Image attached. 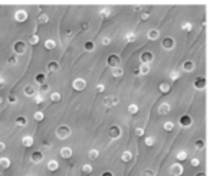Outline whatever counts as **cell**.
Wrapping results in <instances>:
<instances>
[{
  "label": "cell",
  "mask_w": 210,
  "mask_h": 176,
  "mask_svg": "<svg viewBox=\"0 0 210 176\" xmlns=\"http://www.w3.org/2000/svg\"><path fill=\"white\" fill-rule=\"evenodd\" d=\"M56 136L58 139H61V140H63V139H68L69 136H71V129L68 127V126H59L56 129Z\"/></svg>",
  "instance_id": "6da1fadb"
},
{
  "label": "cell",
  "mask_w": 210,
  "mask_h": 176,
  "mask_svg": "<svg viewBox=\"0 0 210 176\" xmlns=\"http://www.w3.org/2000/svg\"><path fill=\"white\" fill-rule=\"evenodd\" d=\"M13 51H14V55H23V53L26 52V43L22 42V41H17V42H14Z\"/></svg>",
  "instance_id": "7a4b0ae2"
},
{
  "label": "cell",
  "mask_w": 210,
  "mask_h": 176,
  "mask_svg": "<svg viewBox=\"0 0 210 176\" xmlns=\"http://www.w3.org/2000/svg\"><path fill=\"white\" fill-rule=\"evenodd\" d=\"M121 134H122V131H121V129H119L118 126H111L110 129H108V136L111 139H119Z\"/></svg>",
  "instance_id": "3957f363"
},
{
  "label": "cell",
  "mask_w": 210,
  "mask_h": 176,
  "mask_svg": "<svg viewBox=\"0 0 210 176\" xmlns=\"http://www.w3.org/2000/svg\"><path fill=\"white\" fill-rule=\"evenodd\" d=\"M14 19H16V22H19V23L26 22V20H28V12H26V10H16Z\"/></svg>",
  "instance_id": "277c9868"
},
{
  "label": "cell",
  "mask_w": 210,
  "mask_h": 176,
  "mask_svg": "<svg viewBox=\"0 0 210 176\" xmlns=\"http://www.w3.org/2000/svg\"><path fill=\"white\" fill-rule=\"evenodd\" d=\"M72 87H73V90L82 91V90H85L86 81L85 80H82V78H77V80H73V82H72Z\"/></svg>",
  "instance_id": "5b68a950"
},
{
  "label": "cell",
  "mask_w": 210,
  "mask_h": 176,
  "mask_svg": "<svg viewBox=\"0 0 210 176\" xmlns=\"http://www.w3.org/2000/svg\"><path fill=\"white\" fill-rule=\"evenodd\" d=\"M118 104V98L117 97H112V95H108V97H105L104 98V105L105 107H114V105Z\"/></svg>",
  "instance_id": "8992f818"
},
{
  "label": "cell",
  "mask_w": 210,
  "mask_h": 176,
  "mask_svg": "<svg viewBox=\"0 0 210 176\" xmlns=\"http://www.w3.org/2000/svg\"><path fill=\"white\" fill-rule=\"evenodd\" d=\"M154 59V55L151 52H143L141 53V57H140V61H141V64H145V65H148L150 62Z\"/></svg>",
  "instance_id": "52a82bcc"
},
{
  "label": "cell",
  "mask_w": 210,
  "mask_h": 176,
  "mask_svg": "<svg viewBox=\"0 0 210 176\" xmlns=\"http://www.w3.org/2000/svg\"><path fill=\"white\" fill-rule=\"evenodd\" d=\"M161 46L164 48V49H167V51L173 49V48H174V39L170 38V36L164 38V39H163V42H161Z\"/></svg>",
  "instance_id": "ba28073f"
},
{
  "label": "cell",
  "mask_w": 210,
  "mask_h": 176,
  "mask_svg": "<svg viewBox=\"0 0 210 176\" xmlns=\"http://www.w3.org/2000/svg\"><path fill=\"white\" fill-rule=\"evenodd\" d=\"M107 64H108L111 68L119 67V57H117V55H110L108 59H107Z\"/></svg>",
  "instance_id": "9c48e42d"
},
{
  "label": "cell",
  "mask_w": 210,
  "mask_h": 176,
  "mask_svg": "<svg viewBox=\"0 0 210 176\" xmlns=\"http://www.w3.org/2000/svg\"><path fill=\"white\" fill-rule=\"evenodd\" d=\"M170 172H171L173 176H180L183 173V166L180 163H174V165L170 167Z\"/></svg>",
  "instance_id": "30bf717a"
},
{
  "label": "cell",
  "mask_w": 210,
  "mask_h": 176,
  "mask_svg": "<svg viewBox=\"0 0 210 176\" xmlns=\"http://www.w3.org/2000/svg\"><path fill=\"white\" fill-rule=\"evenodd\" d=\"M30 159H32V162H35V163H40L43 160V153L40 152V150H35V152L32 153Z\"/></svg>",
  "instance_id": "8fae6325"
},
{
  "label": "cell",
  "mask_w": 210,
  "mask_h": 176,
  "mask_svg": "<svg viewBox=\"0 0 210 176\" xmlns=\"http://www.w3.org/2000/svg\"><path fill=\"white\" fill-rule=\"evenodd\" d=\"M194 87H196L197 90H203L206 87V78L204 76H197L196 80H194Z\"/></svg>",
  "instance_id": "7c38bea8"
},
{
  "label": "cell",
  "mask_w": 210,
  "mask_h": 176,
  "mask_svg": "<svg viewBox=\"0 0 210 176\" xmlns=\"http://www.w3.org/2000/svg\"><path fill=\"white\" fill-rule=\"evenodd\" d=\"M191 123H193V120H191L190 115H182L180 117V124L183 127H190Z\"/></svg>",
  "instance_id": "4fadbf2b"
},
{
  "label": "cell",
  "mask_w": 210,
  "mask_h": 176,
  "mask_svg": "<svg viewBox=\"0 0 210 176\" xmlns=\"http://www.w3.org/2000/svg\"><path fill=\"white\" fill-rule=\"evenodd\" d=\"M158 113H160V114H168V113H170V104L163 103V104L158 107Z\"/></svg>",
  "instance_id": "5bb4252c"
},
{
  "label": "cell",
  "mask_w": 210,
  "mask_h": 176,
  "mask_svg": "<svg viewBox=\"0 0 210 176\" xmlns=\"http://www.w3.org/2000/svg\"><path fill=\"white\" fill-rule=\"evenodd\" d=\"M61 156L63 159H69L72 156V149L71 147H62L61 149Z\"/></svg>",
  "instance_id": "9a60e30c"
},
{
  "label": "cell",
  "mask_w": 210,
  "mask_h": 176,
  "mask_svg": "<svg viewBox=\"0 0 210 176\" xmlns=\"http://www.w3.org/2000/svg\"><path fill=\"white\" fill-rule=\"evenodd\" d=\"M23 92H24V95H28V97H35V94H36V90H35V87L28 85V87H24Z\"/></svg>",
  "instance_id": "2e32d148"
},
{
  "label": "cell",
  "mask_w": 210,
  "mask_h": 176,
  "mask_svg": "<svg viewBox=\"0 0 210 176\" xmlns=\"http://www.w3.org/2000/svg\"><path fill=\"white\" fill-rule=\"evenodd\" d=\"M46 69H48L49 72H56L58 69H59V64L55 61H51L48 64V67H46Z\"/></svg>",
  "instance_id": "e0dca14e"
},
{
  "label": "cell",
  "mask_w": 210,
  "mask_h": 176,
  "mask_svg": "<svg viewBox=\"0 0 210 176\" xmlns=\"http://www.w3.org/2000/svg\"><path fill=\"white\" fill-rule=\"evenodd\" d=\"M183 69L186 72H191L193 69H194V62L193 61H186L184 64H183Z\"/></svg>",
  "instance_id": "ac0fdd59"
},
{
  "label": "cell",
  "mask_w": 210,
  "mask_h": 176,
  "mask_svg": "<svg viewBox=\"0 0 210 176\" xmlns=\"http://www.w3.org/2000/svg\"><path fill=\"white\" fill-rule=\"evenodd\" d=\"M158 36H160V32H158L157 29L148 30V39H150V41H156V39H158Z\"/></svg>",
  "instance_id": "d6986e66"
},
{
  "label": "cell",
  "mask_w": 210,
  "mask_h": 176,
  "mask_svg": "<svg viewBox=\"0 0 210 176\" xmlns=\"http://www.w3.org/2000/svg\"><path fill=\"white\" fill-rule=\"evenodd\" d=\"M22 143H23L24 147H30V146L33 144V137H32V136H24V137L22 139Z\"/></svg>",
  "instance_id": "ffe728a7"
},
{
  "label": "cell",
  "mask_w": 210,
  "mask_h": 176,
  "mask_svg": "<svg viewBox=\"0 0 210 176\" xmlns=\"http://www.w3.org/2000/svg\"><path fill=\"white\" fill-rule=\"evenodd\" d=\"M35 81L38 82L39 85H42V84H45V81H46V75H45V74H42V72H39L38 75L35 76Z\"/></svg>",
  "instance_id": "44dd1931"
},
{
  "label": "cell",
  "mask_w": 210,
  "mask_h": 176,
  "mask_svg": "<svg viewBox=\"0 0 210 176\" xmlns=\"http://www.w3.org/2000/svg\"><path fill=\"white\" fill-rule=\"evenodd\" d=\"M58 167H59V163H58L56 160H53V159H52V160H49V162H48V169L51 172L58 170Z\"/></svg>",
  "instance_id": "7402d4cb"
},
{
  "label": "cell",
  "mask_w": 210,
  "mask_h": 176,
  "mask_svg": "<svg viewBox=\"0 0 210 176\" xmlns=\"http://www.w3.org/2000/svg\"><path fill=\"white\" fill-rule=\"evenodd\" d=\"M28 124V120H26V117H23V115H19L17 119H16V126H19V127H24Z\"/></svg>",
  "instance_id": "603a6c76"
},
{
  "label": "cell",
  "mask_w": 210,
  "mask_h": 176,
  "mask_svg": "<svg viewBox=\"0 0 210 176\" xmlns=\"http://www.w3.org/2000/svg\"><path fill=\"white\" fill-rule=\"evenodd\" d=\"M121 159H122V162H131V159H133V153L131 152H124L121 154Z\"/></svg>",
  "instance_id": "cb8c5ba5"
},
{
  "label": "cell",
  "mask_w": 210,
  "mask_h": 176,
  "mask_svg": "<svg viewBox=\"0 0 210 176\" xmlns=\"http://www.w3.org/2000/svg\"><path fill=\"white\" fill-rule=\"evenodd\" d=\"M148 72H150V67L145 65V64H141V67L138 68V74H141V75H147Z\"/></svg>",
  "instance_id": "d4e9b609"
},
{
  "label": "cell",
  "mask_w": 210,
  "mask_h": 176,
  "mask_svg": "<svg viewBox=\"0 0 210 176\" xmlns=\"http://www.w3.org/2000/svg\"><path fill=\"white\" fill-rule=\"evenodd\" d=\"M9 166H10L9 159H7V157H2V159H0V167H2V169H7Z\"/></svg>",
  "instance_id": "484cf974"
},
{
  "label": "cell",
  "mask_w": 210,
  "mask_h": 176,
  "mask_svg": "<svg viewBox=\"0 0 210 176\" xmlns=\"http://www.w3.org/2000/svg\"><path fill=\"white\" fill-rule=\"evenodd\" d=\"M55 46H56V42H55L53 39H48V41H45V48H46V49H53Z\"/></svg>",
  "instance_id": "4316f807"
},
{
  "label": "cell",
  "mask_w": 210,
  "mask_h": 176,
  "mask_svg": "<svg viewBox=\"0 0 210 176\" xmlns=\"http://www.w3.org/2000/svg\"><path fill=\"white\" fill-rule=\"evenodd\" d=\"M176 157H177V160H186V159H187L186 150H180V152H177Z\"/></svg>",
  "instance_id": "83f0119b"
},
{
  "label": "cell",
  "mask_w": 210,
  "mask_h": 176,
  "mask_svg": "<svg viewBox=\"0 0 210 176\" xmlns=\"http://www.w3.org/2000/svg\"><path fill=\"white\" fill-rule=\"evenodd\" d=\"M122 74H124V71H122V69H121L119 67L112 68V75H114L115 78H118V76H122Z\"/></svg>",
  "instance_id": "f1b7e54d"
},
{
  "label": "cell",
  "mask_w": 210,
  "mask_h": 176,
  "mask_svg": "<svg viewBox=\"0 0 210 176\" xmlns=\"http://www.w3.org/2000/svg\"><path fill=\"white\" fill-rule=\"evenodd\" d=\"M38 22H39V23H48V22H49L48 14H45V13L39 14V16H38Z\"/></svg>",
  "instance_id": "f546056e"
},
{
  "label": "cell",
  "mask_w": 210,
  "mask_h": 176,
  "mask_svg": "<svg viewBox=\"0 0 210 176\" xmlns=\"http://www.w3.org/2000/svg\"><path fill=\"white\" fill-rule=\"evenodd\" d=\"M128 113L129 114H137V113H138V105L137 104H129L128 105Z\"/></svg>",
  "instance_id": "4dcf8cb0"
},
{
  "label": "cell",
  "mask_w": 210,
  "mask_h": 176,
  "mask_svg": "<svg viewBox=\"0 0 210 176\" xmlns=\"http://www.w3.org/2000/svg\"><path fill=\"white\" fill-rule=\"evenodd\" d=\"M160 91L164 92V94L168 92V91H170V84H167V82H161V84H160Z\"/></svg>",
  "instance_id": "1f68e13d"
},
{
  "label": "cell",
  "mask_w": 210,
  "mask_h": 176,
  "mask_svg": "<svg viewBox=\"0 0 210 176\" xmlns=\"http://www.w3.org/2000/svg\"><path fill=\"white\" fill-rule=\"evenodd\" d=\"M135 38H137V36H135V33H134V32H128V33L125 35V41H127V42H134V41H135Z\"/></svg>",
  "instance_id": "d6a6232c"
},
{
  "label": "cell",
  "mask_w": 210,
  "mask_h": 176,
  "mask_svg": "<svg viewBox=\"0 0 210 176\" xmlns=\"http://www.w3.org/2000/svg\"><path fill=\"white\" fill-rule=\"evenodd\" d=\"M29 43H30V45H38L39 43V35H32V36L29 38Z\"/></svg>",
  "instance_id": "836d02e7"
},
{
  "label": "cell",
  "mask_w": 210,
  "mask_h": 176,
  "mask_svg": "<svg viewBox=\"0 0 210 176\" xmlns=\"http://www.w3.org/2000/svg\"><path fill=\"white\" fill-rule=\"evenodd\" d=\"M163 127H164V130H166V131H171V130L174 129V123H171V121H166Z\"/></svg>",
  "instance_id": "e575fe53"
},
{
  "label": "cell",
  "mask_w": 210,
  "mask_h": 176,
  "mask_svg": "<svg viewBox=\"0 0 210 176\" xmlns=\"http://www.w3.org/2000/svg\"><path fill=\"white\" fill-rule=\"evenodd\" d=\"M59 100H61V94H59V92H52V94H51V101H52V103H58Z\"/></svg>",
  "instance_id": "d590c367"
},
{
  "label": "cell",
  "mask_w": 210,
  "mask_h": 176,
  "mask_svg": "<svg viewBox=\"0 0 210 176\" xmlns=\"http://www.w3.org/2000/svg\"><path fill=\"white\" fill-rule=\"evenodd\" d=\"M94 48H95L94 42H91V41H88V42H85V51H88V52H91V51H94Z\"/></svg>",
  "instance_id": "8d00e7d4"
},
{
  "label": "cell",
  "mask_w": 210,
  "mask_h": 176,
  "mask_svg": "<svg viewBox=\"0 0 210 176\" xmlns=\"http://www.w3.org/2000/svg\"><path fill=\"white\" fill-rule=\"evenodd\" d=\"M7 64H9V65H16V64H17V58H16V55H10V57L7 58Z\"/></svg>",
  "instance_id": "74e56055"
},
{
  "label": "cell",
  "mask_w": 210,
  "mask_h": 176,
  "mask_svg": "<svg viewBox=\"0 0 210 176\" xmlns=\"http://www.w3.org/2000/svg\"><path fill=\"white\" fill-rule=\"evenodd\" d=\"M33 117H35V120H36V121H42V120L45 119V115H43L42 111H36V113L33 114Z\"/></svg>",
  "instance_id": "f35d334b"
},
{
  "label": "cell",
  "mask_w": 210,
  "mask_h": 176,
  "mask_svg": "<svg viewBox=\"0 0 210 176\" xmlns=\"http://www.w3.org/2000/svg\"><path fill=\"white\" fill-rule=\"evenodd\" d=\"M98 156H99V152H98V150H95V149H92L91 152H89V159H92V160H95Z\"/></svg>",
  "instance_id": "ab89813d"
},
{
  "label": "cell",
  "mask_w": 210,
  "mask_h": 176,
  "mask_svg": "<svg viewBox=\"0 0 210 176\" xmlns=\"http://www.w3.org/2000/svg\"><path fill=\"white\" fill-rule=\"evenodd\" d=\"M110 14H111V10L108 9V7H104V9L101 10V16H102V18H108Z\"/></svg>",
  "instance_id": "60d3db41"
},
{
  "label": "cell",
  "mask_w": 210,
  "mask_h": 176,
  "mask_svg": "<svg viewBox=\"0 0 210 176\" xmlns=\"http://www.w3.org/2000/svg\"><path fill=\"white\" fill-rule=\"evenodd\" d=\"M170 78H171L173 81H177V80L180 78V72H177V71H171V74H170Z\"/></svg>",
  "instance_id": "b9f144b4"
},
{
  "label": "cell",
  "mask_w": 210,
  "mask_h": 176,
  "mask_svg": "<svg viewBox=\"0 0 210 176\" xmlns=\"http://www.w3.org/2000/svg\"><path fill=\"white\" fill-rule=\"evenodd\" d=\"M91 172H92L91 165H84V166H82V173H91Z\"/></svg>",
  "instance_id": "7bdbcfd3"
},
{
  "label": "cell",
  "mask_w": 210,
  "mask_h": 176,
  "mask_svg": "<svg viewBox=\"0 0 210 176\" xmlns=\"http://www.w3.org/2000/svg\"><path fill=\"white\" fill-rule=\"evenodd\" d=\"M182 28H183V30H184V32H190L193 26H191V23L186 22V23H183V25H182Z\"/></svg>",
  "instance_id": "ee69618b"
},
{
  "label": "cell",
  "mask_w": 210,
  "mask_h": 176,
  "mask_svg": "<svg viewBox=\"0 0 210 176\" xmlns=\"http://www.w3.org/2000/svg\"><path fill=\"white\" fill-rule=\"evenodd\" d=\"M141 176H156V173H154L153 170H150V169H145V170L143 172V175Z\"/></svg>",
  "instance_id": "f6af8a7d"
},
{
  "label": "cell",
  "mask_w": 210,
  "mask_h": 176,
  "mask_svg": "<svg viewBox=\"0 0 210 176\" xmlns=\"http://www.w3.org/2000/svg\"><path fill=\"white\" fill-rule=\"evenodd\" d=\"M39 91H40V92H48V91H49V87L46 85V84H42V85L39 87Z\"/></svg>",
  "instance_id": "bcb514c9"
},
{
  "label": "cell",
  "mask_w": 210,
  "mask_h": 176,
  "mask_svg": "<svg viewBox=\"0 0 210 176\" xmlns=\"http://www.w3.org/2000/svg\"><path fill=\"white\" fill-rule=\"evenodd\" d=\"M154 142H156V140H154V137H147V139H145V144H147V146H153Z\"/></svg>",
  "instance_id": "7dc6e473"
},
{
  "label": "cell",
  "mask_w": 210,
  "mask_h": 176,
  "mask_svg": "<svg viewBox=\"0 0 210 176\" xmlns=\"http://www.w3.org/2000/svg\"><path fill=\"white\" fill-rule=\"evenodd\" d=\"M144 129H141V127H138V129H135V134L138 136V137H141V136H144Z\"/></svg>",
  "instance_id": "c3c4849f"
},
{
  "label": "cell",
  "mask_w": 210,
  "mask_h": 176,
  "mask_svg": "<svg viewBox=\"0 0 210 176\" xmlns=\"http://www.w3.org/2000/svg\"><path fill=\"white\" fill-rule=\"evenodd\" d=\"M16 101H17V97H16V95H13V94H10L9 95V103H10V104H14Z\"/></svg>",
  "instance_id": "681fc988"
},
{
  "label": "cell",
  "mask_w": 210,
  "mask_h": 176,
  "mask_svg": "<svg viewBox=\"0 0 210 176\" xmlns=\"http://www.w3.org/2000/svg\"><path fill=\"white\" fill-rule=\"evenodd\" d=\"M204 147V142L203 140H197L196 142V149H203Z\"/></svg>",
  "instance_id": "f907efd6"
},
{
  "label": "cell",
  "mask_w": 210,
  "mask_h": 176,
  "mask_svg": "<svg viewBox=\"0 0 210 176\" xmlns=\"http://www.w3.org/2000/svg\"><path fill=\"white\" fill-rule=\"evenodd\" d=\"M150 18V13L148 12H141V20H147Z\"/></svg>",
  "instance_id": "816d5d0a"
},
{
  "label": "cell",
  "mask_w": 210,
  "mask_h": 176,
  "mask_svg": "<svg viewBox=\"0 0 210 176\" xmlns=\"http://www.w3.org/2000/svg\"><path fill=\"white\" fill-rule=\"evenodd\" d=\"M35 103H36V104L43 103V97H42V95H36V97H35Z\"/></svg>",
  "instance_id": "f5cc1de1"
},
{
  "label": "cell",
  "mask_w": 210,
  "mask_h": 176,
  "mask_svg": "<svg viewBox=\"0 0 210 176\" xmlns=\"http://www.w3.org/2000/svg\"><path fill=\"white\" fill-rule=\"evenodd\" d=\"M104 90H105L104 84H98V85H96V92H102Z\"/></svg>",
  "instance_id": "db71d44e"
},
{
  "label": "cell",
  "mask_w": 210,
  "mask_h": 176,
  "mask_svg": "<svg viewBox=\"0 0 210 176\" xmlns=\"http://www.w3.org/2000/svg\"><path fill=\"white\" fill-rule=\"evenodd\" d=\"M110 43H111V38H108V36L102 38V45H110Z\"/></svg>",
  "instance_id": "11a10c76"
},
{
  "label": "cell",
  "mask_w": 210,
  "mask_h": 176,
  "mask_svg": "<svg viewBox=\"0 0 210 176\" xmlns=\"http://www.w3.org/2000/svg\"><path fill=\"white\" fill-rule=\"evenodd\" d=\"M199 165H200V160H199V159H196V157L191 159V166H199Z\"/></svg>",
  "instance_id": "9f6ffc18"
},
{
  "label": "cell",
  "mask_w": 210,
  "mask_h": 176,
  "mask_svg": "<svg viewBox=\"0 0 210 176\" xmlns=\"http://www.w3.org/2000/svg\"><path fill=\"white\" fill-rule=\"evenodd\" d=\"M101 176H114V173L112 172H110V170H105V172H102V175Z\"/></svg>",
  "instance_id": "6f0895ef"
},
{
  "label": "cell",
  "mask_w": 210,
  "mask_h": 176,
  "mask_svg": "<svg viewBox=\"0 0 210 176\" xmlns=\"http://www.w3.org/2000/svg\"><path fill=\"white\" fill-rule=\"evenodd\" d=\"M5 149H6V144H5V143H2V142H0V152H3Z\"/></svg>",
  "instance_id": "680465c9"
},
{
  "label": "cell",
  "mask_w": 210,
  "mask_h": 176,
  "mask_svg": "<svg viewBox=\"0 0 210 176\" xmlns=\"http://www.w3.org/2000/svg\"><path fill=\"white\" fill-rule=\"evenodd\" d=\"M81 28H82V30H86V29L89 28V25H88V23H84V25L81 26Z\"/></svg>",
  "instance_id": "91938a15"
},
{
  "label": "cell",
  "mask_w": 210,
  "mask_h": 176,
  "mask_svg": "<svg viewBox=\"0 0 210 176\" xmlns=\"http://www.w3.org/2000/svg\"><path fill=\"white\" fill-rule=\"evenodd\" d=\"M5 80H3V78H2V76H0V88H2V87H5Z\"/></svg>",
  "instance_id": "94428289"
},
{
  "label": "cell",
  "mask_w": 210,
  "mask_h": 176,
  "mask_svg": "<svg viewBox=\"0 0 210 176\" xmlns=\"http://www.w3.org/2000/svg\"><path fill=\"white\" fill-rule=\"evenodd\" d=\"M43 146H45V147H51L52 144H51V143H49V142H43Z\"/></svg>",
  "instance_id": "6125c7cd"
},
{
  "label": "cell",
  "mask_w": 210,
  "mask_h": 176,
  "mask_svg": "<svg viewBox=\"0 0 210 176\" xmlns=\"http://www.w3.org/2000/svg\"><path fill=\"white\" fill-rule=\"evenodd\" d=\"M196 176H206V173H197Z\"/></svg>",
  "instance_id": "be15d7a7"
},
{
  "label": "cell",
  "mask_w": 210,
  "mask_h": 176,
  "mask_svg": "<svg viewBox=\"0 0 210 176\" xmlns=\"http://www.w3.org/2000/svg\"><path fill=\"white\" fill-rule=\"evenodd\" d=\"M84 176H91V173H84Z\"/></svg>",
  "instance_id": "e7e4bbea"
},
{
  "label": "cell",
  "mask_w": 210,
  "mask_h": 176,
  "mask_svg": "<svg viewBox=\"0 0 210 176\" xmlns=\"http://www.w3.org/2000/svg\"><path fill=\"white\" fill-rule=\"evenodd\" d=\"M2 103H3V98H2V97H0V104H2Z\"/></svg>",
  "instance_id": "03108f58"
}]
</instances>
